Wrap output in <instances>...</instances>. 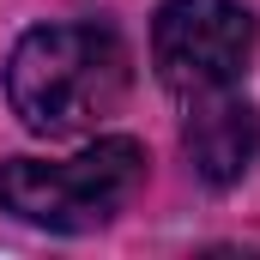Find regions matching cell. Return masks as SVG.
<instances>
[{"instance_id":"cell-2","label":"cell","mask_w":260,"mask_h":260,"mask_svg":"<svg viewBox=\"0 0 260 260\" xmlns=\"http://www.w3.org/2000/svg\"><path fill=\"white\" fill-rule=\"evenodd\" d=\"M145 182V151L133 139H97L91 151L43 164V157H12L0 164V206L37 230H97L109 224Z\"/></svg>"},{"instance_id":"cell-1","label":"cell","mask_w":260,"mask_h":260,"mask_svg":"<svg viewBox=\"0 0 260 260\" xmlns=\"http://www.w3.org/2000/svg\"><path fill=\"white\" fill-rule=\"evenodd\" d=\"M133 55L109 24H43L24 30L6 61V103L43 139L97 133L127 97Z\"/></svg>"},{"instance_id":"cell-3","label":"cell","mask_w":260,"mask_h":260,"mask_svg":"<svg viewBox=\"0 0 260 260\" xmlns=\"http://www.w3.org/2000/svg\"><path fill=\"white\" fill-rule=\"evenodd\" d=\"M254 55V12L242 0H164L151 18V67L176 97L230 91Z\"/></svg>"},{"instance_id":"cell-4","label":"cell","mask_w":260,"mask_h":260,"mask_svg":"<svg viewBox=\"0 0 260 260\" xmlns=\"http://www.w3.org/2000/svg\"><path fill=\"white\" fill-rule=\"evenodd\" d=\"M182 151H188V164H194L200 182H212V188L242 182L248 164H254V151H260V115H254V103L236 97V85H230V91L188 97Z\"/></svg>"}]
</instances>
